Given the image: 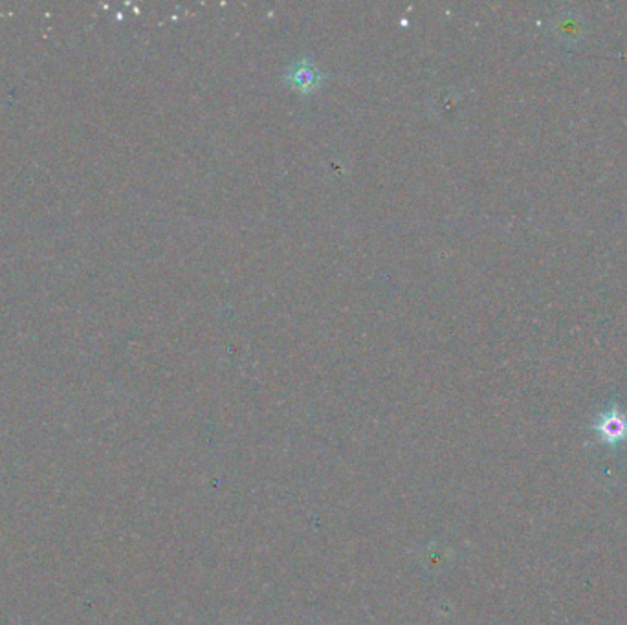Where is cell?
Returning a JSON list of instances; mask_svg holds the SVG:
<instances>
[{
  "mask_svg": "<svg viewBox=\"0 0 627 625\" xmlns=\"http://www.w3.org/2000/svg\"><path fill=\"white\" fill-rule=\"evenodd\" d=\"M598 429H600L602 437L609 438L611 442H617V440H620V438H624L627 435V419L614 407L600 416Z\"/></svg>",
  "mask_w": 627,
  "mask_h": 625,
  "instance_id": "7a4b0ae2",
  "label": "cell"
},
{
  "mask_svg": "<svg viewBox=\"0 0 627 625\" xmlns=\"http://www.w3.org/2000/svg\"><path fill=\"white\" fill-rule=\"evenodd\" d=\"M288 83L294 86L296 90H312L316 89L322 74L317 72L312 64L308 63H297L290 68V72L287 74Z\"/></svg>",
  "mask_w": 627,
  "mask_h": 625,
  "instance_id": "6da1fadb",
  "label": "cell"
}]
</instances>
